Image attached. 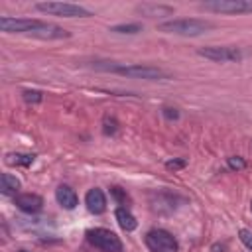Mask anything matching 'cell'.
Here are the masks:
<instances>
[{
	"mask_svg": "<svg viewBox=\"0 0 252 252\" xmlns=\"http://www.w3.org/2000/svg\"><path fill=\"white\" fill-rule=\"evenodd\" d=\"M215 24L209 20H199V18H181V20H168L158 26L160 32L166 34H176V36H185V38H195L205 34L207 30H213Z\"/></svg>",
	"mask_w": 252,
	"mask_h": 252,
	"instance_id": "6da1fadb",
	"label": "cell"
},
{
	"mask_svg": "<svg viewBox=\"0 0 252 252\" xmlns=\"http://www.w3.org/2000/svg\"><path fill=\"white\" fill-rule=\"evenodd\" d=\"M110 71L122 77H130V79H146V81L170 79L168 71L154 67V65H110Z\"/></svg>",
	"mask_w": 252,
	"mask_h": 252,
	"instance_id": "7a4b0ae2",
	"label": "cell"
},
{
	"mask_svg": "<svg viewBox=\"0 0 252 252\" xmlns=\"http://www.w3.org/2000/svg\"><path fill=\"white\" fill-rule=\"evenodd\" d=\"M36 10L50 14V16H59V18H91L93 14L79 6V4H71V2H38Z\"/></svg>",
	"mask_w": 252,
	"mask_h": 252,
	"instance_id": "3957f363",
	"label": "cell"
},
{
	"mask_svg": "<svg viewBox=\"0 0 252 252\" xmlns=\"http://www.w3.org/2000/svg\"><path fill=\"white\" fill-rule=\"evenodd\" d=\"M199 8L215 14H246L252 12V2L248 0H207L199 4Z\"/></svg>",
	"mask_w": 252,
	"mask_h": 252,
	"instance_id": "277c9868",
	"label": "cell"
},
{
	"mask_svg": "<svg viewBox=\"0 0 252 252\" xmlns=\"http://www.w3.org/2000/svg\"><path fill=\"white\" fill-rule=\"evenodd\" d=\"M144 240H146V246L150 248V252H179V244H177L176 236L164 228L148 230Z\"/></svg>",
	"mask_w": 252,
	"mask_h": 252,
	"instance_id": "5b68a950",
	"label": "cell"
},
{
	"mask_svg": "<svg viewBox=\"0 0 252 252\" xmlns=\"http://www.w3.org/2000/svg\"><path fill=\"white\" fill-rule=\"evenodd\" d=\"M87 240L102 252H122L120 238L108 228H89L87 230Z\"/></svg>",
	"mask_w": 252,
	"mask_h": 252,
	"instance_id": "8992f818",
	"label": "cell"
},
{
	"mask_svg": "<svg viewBox=\"0 0 252 252\" xmlns=\"http://www.w3.org/2000/svg\"><path fill=\"white\" fill-rule=\"evenodd\" d=\"M197 55L199 57H205L209 61H215V63H234V61L238 63V61H242L240 50L227 48V46H223V48H219V46L201 48V50H197Z\"/></svg>",
	"mask_w": 252,
	"mask_h": 252,
	"instance_id": "52a82bcc",
	"label": "cell"
},
{
	"mask_svg": "<svg viewBox=\"0 0 252 252\" xmlns=\"http://www.w3.org/2000/svg\"><path fill=\"white\" fill-rule=\"evenodd\" d=\"M40 24L42 20H34V18H10V16L0 18V30L4 34H30Z\"/></svg>",
	"mask_w": 252,
	"mask_h": 252,
	"instance_id": "ba28073f",
	"label": "cell"
},
{
	"mask_svg": "<svg viewBox=\"0 0 252 252\" xmlns=\"http://www.w3.org/2000/svg\"><path fill=\"white\" fill-rule=\"evenodd\" d=\"M28 36L38 38V40H65V38H69L71 34H69L65 28H61V26L42 22V24H40L36 30H32Z\"/></svg>",
	"mask_w": 252,
	"mask_h": 252,
	"instance_id": "9c48e42d",
	"label": "cell"
},
{
	"mask_svg": "<svg viewBox=\"0 0 252 252\" xmlns=\"http://www.w3.org/2000/svg\"><path fill=\"white\" fill-rule=\"evenodd\" d=\"M14 205L28 215H36L44 209V199L36 193H20V195H14Z\"/></svg>",
	"mask_w": 252,
	"mask_h": 252,
	"instance_id": "30bf717a",
	"label": "cell"
},
{
	"mask_svg": "<svg viewBox=\"0 0 252 252\" xmlns=\"http://www.w3.org/2000/svg\"><path fill=\"white\" fill-rule=\"evenodd\" d=\"M85 205H87V209L93 213V215H102L104 211H106V197H104V193L101 191V189H91V191H87V195H85Z\"/></svg>",
	"mask_w": 252,
	"mask_h": 252,
	"instance_id": "8fae6325",
	"label": "cell"
},
{
	"mask_svg": "<svg viewBox=\"0 0 252 252\" xmlns=\"http://www.w3.org/2000/svg\"><path fill=\"white\" fill-rule=\"evenodd\" d=\"M55 199H57V203H59L63 209H67V211H73V209L79 205V197H77L75 189H71L69 185H59V187L55 189Z\"/></svg>",
	"mask_w": 252,
	"mask_h": 252,
	"instance_id": "7c38bea8",
	"label": "cell"
},
{
	"mask_svg": "<svg viewBox=\"0 0 252 252\" xmlns=\"http://www.w3.org/2000/svg\"><path fill=\"white\" fill-rule=\"evenodd\" d=\"M136 12L142 14V16L156 18V16H172L176 10H174V6L154 4V2H144V4H138V6H136Z\"/></svg>",
	"mask_w": 252,
	"mask_h": 252,
	"instance_id": "4fadbf2b",
	"label": "cell"
},
{
	"mask_svg": "<svg viewBox=\"0 0 252 252\" xmlns=\"http://www.w3.org/2000/svg\"><path fill=\"white\" fill-rule=\"evenodd\" d=\"M114 217H116L118 225H120V227H122L126 232H132V230H136V227H138V221H136V217H134V215H132L128 209H124V207L116 209Z\"/></svg>",
	"mask_w": 252,
	"mask_h": 252,
	"instance_id": "5bb4252c",
	"label": "cell"
},
{
	"mask_svg": "<svg viewBox=\"0 0 252 252\" xmlns=\"http://www.w3.org/2000/svg\"><path fill=\"white\" fill-rule=\"evenodd\" d=\"M34 160H36L34 154H8L6 156V164H10V166H24V168H28V166L34 164Z\"/></svg>",
	"mask_w": 252,
	"mask_h": 252,
	"instance_id": "9a60e30c",
	"label": "cell"
},
{
	"mask_svg": "<svg viewBox=\"0 0 252 252\" xmlns=\"http://www.w3.org/2000/svg\"><path fill=\"white\" fill-rule=\"evenodd\" d=\"M20 189V179L10 176V174H4L2 176V185H0V191L4 195H10V193H16Z\"/></svg>",
	"mask_w": 252,
	"mask_h": 252,
	"instance_id": "2e32d148",
	"label": "cell"
},
{
	"mask_svg": "<svg viewBox=\"0 0 252 252\" xmlns=\"http://www.w3.org/2000/svg\"><path fill=\"white\" fill-rule=\"evenodd\" d=\"M110 32H114V34H124V36H134V34H140V32H142V24H138V22H132V24H118V26H112Z\"/></svg>",
	"mask_w": 252,
	"mask_h": 252,
	"instance_id": "e0dca14e",
	"label": "cell"
},
{
	"mask_svg": "<svg viewBox=\"0 0 252 252\" xmlns=\"http://www.w3.org/2000/svg\"><path fill=\"white\" fill-rule=\"evenodd\" d=\"M22 99L28 102V104H38L44 101V93L42 91H32V89H26L22 93Z\"/></svg>",
	"mask_w": 252,
	"mask_h": 252,
	"instance_id": "ac0fdd59",
	"label": "cell"
},
{
	"mask_svg": "<svg viewBox=\"0 0 252 252\" xmlns=\"http://www.w3.org/2000/svg\"><path fill=\"white\" fill-rule=\"evenodd\" d=\"M116 130H118V122L112 116H104V120H102V132L106 136H112V134H116Z\"/></svg>",
	"mask_w": 252,
	"mask_h": 252,
	"instance_id": "d6986e66",
	"label": "cell"
},
{
	"mask_svg": "<svg viewBox=\"0 0 252 252\" xmlns=\"http://www.w3.org/2000/svg\"><path fill=\"white\" fill-rule=\"evenodd\" d=\"M227 166L232 172H242V170H246V160L240 156H230V158H227Z\"/></svg>",
	"mask_w": 252,
	"mask_h": 252,
	"instance_id": "ffe728a7",
	"label": "cell"
},
{
	"mask_svg": "<svg viewBox=\"0 0 252 252\" xmlns=\"http://www.w3.org/2000/svg\"><path fill=\"white\" fill-rule=\"evenodd\" d=\"M110 195L120 203V205H126V203H130V197L128 193H126L122 187H110Z\"/></svg>",
	"mask_w": 252,
	"mask_h": 252,
	"instance_id": "44dd1931",
	"label": "cell"
},
{
	"mask_svg": "<svg viewBox=\"0 0 252 252\" xmlns=\"http://www.w3.org/2000/svg\"><path fill=\"white\" fill-rule=\"evenodd\" d=\"M187 166V160L185 158H174V160H168L166 162V170L168 172H179Z\"/></svg>",
	"mask_w": 252,
	"mask_h": 252,
	"instance_id": "7402d4cb",
	"label": "cell"
},
{
	"mask_svg": "<svg viewBox=\"0 0 252 252\" xmlns=\"http://www.w3.org/2000/svg\"><path fill=\"white\" fill-rule=\"evenodd\" d=\"M238 238H240V242L252 252V230H248V228H240L238 230Z\"/></svg>",
	"mask_w": 252,
	"mask_h": 252,
	"instance_id": "603a6c76",
	"label": "cell"
},
{
	"mask_svg": "<svg viewBox=\"0 0 252 252\" xmlns=\"http://www.w3.org/2000/svg\"><path fill=\"white\" fill-rule=\"evenodd\" d=\"M162 114H164L166 120H177L179 118V110L174 108V106H164L162 108Z\"/></svg>",
	"mask_w": 252,
	"mask_h": 252,
	"instance_id": "cb8c5ba5",
	"label": "cell"
},
{
	"mask_svg": "<svg viewBox=\"0 0 252 252\" xmlns=\"http://www.w3.org/2000/svg\"><path fill=\"white\" fill-rule=\"evenodd\" d=\"M225 250H227V244H225V242H223V244L217 242V244L211 246V252H225Z\"/></svg>",
	"mask_w": 252,
	"mask_h": 252,
	"instance_id": "d4e9b609",
	"label": "cell"
},
{
	"mask_svg": "<svg viewBox=\"0 0 252 252\" xmlns=\"http://www.w3.org/2000/svg\"><path fill=\"white\" fill-rule=\"evenodd\" d=\"M16 252H28V250H16Z\"/></svg>",
	"mask_w": 252,
	"mask_h": 252,
	"instance_id": "484cf974",
	"label": "cell"
},
{
	"mask_svg": "<svg viewBox=\"0 0 252 252\" xmlns=\"http://www.w3.org/2000/svg\"><path fill=\"white\" fill-rule=\"evenodd\" d=\"M250 205H252V203H250Z\"/></svg>",
	"mask_w": 252,
	"mask_h": 252,
	"instance_id": "4316f807",
	"label": "cell"
}]
</instances>
